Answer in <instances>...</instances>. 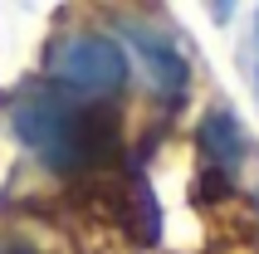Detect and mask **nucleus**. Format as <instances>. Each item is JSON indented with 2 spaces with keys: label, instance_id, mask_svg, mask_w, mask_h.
I'll return each mask as SVG.
<instances>
[{
  "label": "nucleus",
  "instance_id": "0eeeda50",
  "mask_svg": "<svg viewBox=\"0 0 259 254\" xmlns=\"http://www.w3.org/2000/svg\"><path fill=\"white\" fill-rule=\"evenodd\" d=\"M259 20V15H254ZM254 88H259V25H254Z\"/></svg>",
  "mask_w": 259,
  "mask_h": 254
},
{
  "label": "nucleus",
  "instance_id": "20e7f679",
  "mask_svg": "<svg viewBox=\"0 0 259 254\" xmlns=\"http://www.w3.org/2000/svg\"><path fill=\"white\" fill-rule=\"evenodd\" d=\"M196 142H201V152H205V166L225 171V176H230L235 166H245V156H249V132L240 127V117H235L225 103H215V108L201 117Z\"/></svg>",
  "mask_w": 259,
  "mask_h": 254
},
{
  "label": "nucleus",
  "instance_id": "f03ea898",
  "mask_svg": "<svg viewBox=\"0 0 259 254\" xmlns=\"http://www.w3.org/2000/svg\"><path fill=\"white\" fill-rule=\"evenodd\" d=\"M127 73H132L127 49L98 29H78L49 49V78L78 98H113L127 88Z\"/></svg>",
  "mask_w": 259,
  "mask_h": 254
},
{
  "label": "nucleus",
  "instance_id": "7ed1b4c3",
  "mask_svg": "<svg viewBox=\"0 0 259 254\" xmlns=\"http://www.w3.org/2000/svg\"><path fill=\"white\" fill-rule=\"evenodd\" d=\"M117 34L132 49V59L142 64V73L152 78V88L176 108L186 98V83H191V64H186V49L176 44V34L161 25H147V20H122Z\"/></svg>",
  "mask_w": 259,
  "mask_h": 254
},
{
  "label": "nucleus",
  "instance_id": "39448f33",
  "mask_svg": "<svg viewBox=\"0 0 259 254\" xmlns=\"http://www.w3.org/2000/svg\"><path fill=\"white\" fill-rule=\"evenodd\" d=\"M235 196V186H230V176L225 171H210V166H201V176H196V186H191V200L196 205H220V200H230Z\"/></svg>",
  "mask_w": 259,
  "mask_h": 254
},
{
  "label": "nucleus",
  "instance_id": "6e6552de",
  "mask_svg": "<svg viewBox=\"0 0 259 254\" xmlns=\"http://www.w3.org/2000/svg\"><path fill=\"white\" fill-rule=\"evenodd\" d=\"M254 210H259V191H254Z\"/></svg>",
  "mask_w": 259,
  "mask_h": 254
},
{
  "label": "nucleus",
  "instance_id": "f257e3e1",
  "mask_svg": "<svg viewBox=\"0 0 259 254\" xmlns=\"http://www.w3.org/2000/svg\"><path fill=\"white\" fill-rule=\"evenodd\" d=\"M10 127L59 176H103L127 156L122 113L113 103H73L64 93H20L10 103Z\"/></svg>",
  "mask_w": 259,
  "mask_h": 254
},
{
  "label": "nucleus",
  "instance_id": "423d86ee",
  "mask_svg": "<svg viewBox=\"0 0 259 254\" xmlns=\"http://www.w3.org/2000/svg\"><path fill=\"white\" fill-rule=\"evenodd\" d=\"M0 254H44V249L29 244L25 235H0Z\"/></svg>",
  "mask_w": 259,
  "mask_h": 254
}]
</instances>
